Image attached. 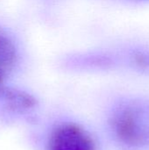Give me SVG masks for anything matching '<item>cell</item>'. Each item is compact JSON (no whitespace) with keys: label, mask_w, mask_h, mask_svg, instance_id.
<instances>
[{"label":"cell","mask_w":149,"mask_h":150,"mask_svg":"<svg viewBox=\"0 0 149 150\" xmlns=\"http://www.w3.org/2000/svg\"><path fill=\"white\" fill-rule=\"evenodd\" d=\"M47 150H97L90 134L73 123L58 126L51 134Z\"/></svg>","instance_id":"7a4b0ae2"},{"label":"cell","mask_w":149,"mask_h":150,"mask_svg":"<svg viewBox=\"0 0 149 150\" xmlns=\"http://www.w3.org/2000/svg\"><path fill=\"white\" fill-rule=\"evenodd\" d=\"M3 72L0 70V97H1V94H2V91H3V86H2V84H3Z\"/></svg>","instance_id":"5b68a950"},{"label":"cell","mask_w":149,"mask_h":150,"mask_svg":"<svg viewBox=\"0 0 149 150\" xmlns=\"http://www.w3.org/2000/svg\"><path fill=\"white\" fill-rule=\"evenodd\" d=\"M1 97L4 98L6 108L16 112H27L34 108L36 105V101L32 95L20 90H3Z\"/></svg>","instance_id":"3957f363"},{"label":"cell","mask_w":149,"mask_h":150,"mask_svg":"<svg viewBox=\"0 0 149 150\" xmlns=\"http://www.w3.org/2000/svg\"><path fill=\"white\" fill-rule=\"evenodd\" d=\"M111 128L122 144L131 148L149 145V108L127 105L113 112Z\"/></svg>","instance_id":"6da1fadb"},{"label":"cell","mask_w":149,"mask_h":150,"mask_svg":"<svg viewBox=\"0 0 149 150\" xmlns=\"http://www.w3.org/2000/svg\"><path fill=\"white\" fill-rule=\"evenodd\" d=\"M18 57V48L15 42L7 33L0 29V70L4 73L12 69Z\"/></svg>","instance_id":"277c9868"}]
</instances>
